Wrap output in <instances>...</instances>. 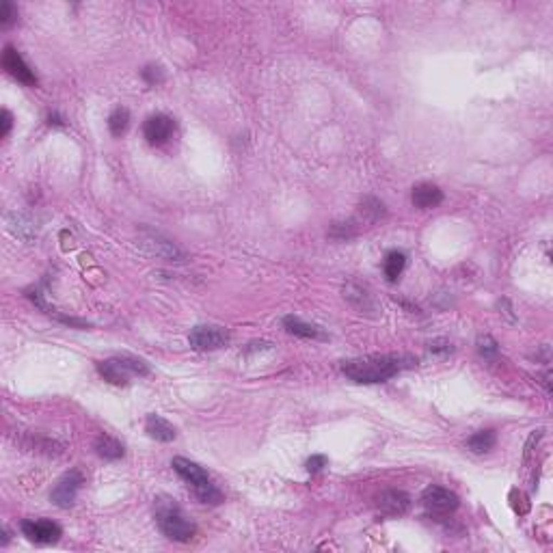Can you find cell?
<instances>
[{
	"label": "cell",
	"instance_id": "6da1fadb",
	"mask_svg": "<svg viewBox=\"0 0 553 553\" xmlns=\"http://www.w3.org/2000/svg\"><path fill=\"white\" fill-rule=\"evenodd\" d=\"M417 359L409 355H370L342 363V372L355 382H382L398 372L413 367Z\"/></svg>",
	"mask_w": 553,
	"mask_h": 553
},
{
	"label": "cell",
	"instance_id": "7a4b0ae2",
	"mask_svg": "<svg viewBox=\"0 0 553 553\" xmlns=\"http://www.w3.org/2000/svg\"><path fill=\"white\" fill-rule=\"evenodd\" d=\"M153 512H156L158 527H161V532H163L169 540L188 542V540L195 536V532H197L195 523H193V521L186 517V512L176 504V499H169V497L156 499Z\"/></svg>",
	"mask_w": 553,
	"mask_h": 553
},
{
	"label": "cell",
	"instance_id": "3957f363",
	"mask_svg": "<svg viewBox=\"0 0 553 553\" xmlns=\"http://www.w3.org/2000/svg\"><path fill=\"white\" fill-rule=\"evenodd\" d=\"M171 467L176 469L178 476H182V478L193 487V491H195V495H197V499H199L201 504L216 506V504L223 502V493H220V491L216 489V484L210 480V476L203 471V467H199L197 462H193V460H188V458H182V456L173 458Z\"/></svg>",
	"mask_w": 553,
	"mask_h": 553
},
{
	"label": "cell",
	"instance_id": "277c9868",
	"mask_svg": "<svg viewBox=\"0 0 553 553\" xmlns=\"http://www.w3.org/2000/svg\"><path fill=\"white\" fill-rule=\"evenodd\" d=\"M98 372L113 385H128V380L132 376H147L149 365L143 359L123 355V357H113V359L100 361Z\"/></svg>",
	"mask_w": 553,
	"mask_h": 553
},
{
	"label": "cell",
	"instance_id": "5b68a950",
	"mask_svg": "<svg viewBox=\"0 0 553 553\" xmlns=\"http://www.w3.org/2000/svg\"><path fill=\"white\" fill-rule=\"evenodd\" d=\"M138 247L143 251H147L149 255L163 258V260H171V262H182L184 260V253L169 238H165V235H161L158 231L143 229L141 235H138Z\"/></svg>",
	"mask_w": 553,
	"mask_h": 553
},
{
	"label": "cell",
	"instance_id": "8992f818",
	"mask_svg": "<svg viewBox=\"0 0 553 553\" xmlns=\"http://www.w3.org/2000/svg\"><path fill=\"white\" fill-rule=\"evenodd\" d=\"M422 504L430 514L437 517H445L450 512H454L458 508V495L452 493L450 489L430 484L424 493H422Z\"/></svg>",
	"mask_w": 553,
	"mask_h": 553
},
{
	"label": "cell",
	"instance_id": "52a82bcc",
	"mask_svg": "<svg viewBox=\"0 0 553 553\" xmlns=\"http://www.w3.org/2000/svg\"><path fill=\"white\" fill-rule=\"evenodd\" d=\"M188 342L195 350H218L229 342V333L216 325H197L191 331Z\"/></svg>",
	"mask_w": 553,
	"mask_h": 553
},
{
	"label": "cell",
	"instance_id": "ba28073f",
	"mask_svg": "<svg viewBox=\"0 0 553 553\" xmlns=\"http://www.w3.org/2000/svg\"><path fill=\"white\" fill-rule=\"evenodd\" d=\"M83 482H85V476H83L81 469L67 471L65 476L56 482V487L52 489L50 499H52L56 506H61V508H69V506L76 502V495H78V491H81Z\"/></svg>",
	"mask_w": 553,
	"mask_h": 553
},
{
	"label": "cell",
	"instance_id": "9c48e42d",
	"mask_svg": "<svg viewBox=\"0 0 553 553\" xmlns=\"http://www.w3.org/2000/svg\"><path fill=\"white\" fill-rule=\"evenodd\" d=\"M173 132H176V121L167 115H151V117H147V121L143 126V134H145L147 143L153 147L169 143Z\"/></svg>",
	"mask_w": 553,
	"mask_h": 553
},
{
	"label": "cell",
	"instance_id": "30bf717a",
	"mask_svg": "<svg viewBox=\"0 0 553 553\" xmlns=\"http://www.w3.org/2000/svg\"><path fill=\"white\" fill-rule=\"evenodd\" d=\"M22 532L29 540L39 542V544L56 542L63 534V529L50 519H26V521H22Z\"/></svg>",
	"mask_w": 553,
	"mask_h": 553
},
{
	"label": "cell",
	"instance_id": "8fae6325",
	"mask_svg": "<svg viewBox=\"0 0 553 553\" xmlns=\"http://www.w3.org/2000/svg\"><path fill=\"white\" fill-rule=\"evenodd\" d=\"M3 67L7 69L9 76H14L16 81L29 85V87H35L37 85V76L33 73V69L24 63V59L20 56V52L14 48V46H5L3 50Z\"/></svg>",
	"mask_w": 553,
	"mask_h": 553
},
{
	"label": "cell",
	"instance_id": "7c38bea8",
	"mask_svg": "<svg viewBox=\"0 0 553 553\" xmlns=\"http://www.w3.org/2000/svg\"><path fill=\"white\" fill-rule=\"evenodd\" d=\"M376 506L382 514L387 517H402L409 512L411 508V497L405 493V491H382L378 497H376Z\"/></svg>",
	"mask_w": 553,
	"mask_h": 553
},
{
	"label": "cell",
	"instance_id": "4fadbf2b",
	"mask_svg": "<svg viewBox=\"0 0 553 553\" xmlns=\"http://www.w3.org/2000/svg\"><path fill=\"white\" fill-rule=\"evenodd\" d=\"M411 201L420 210H430V208H437L443 201V193L435 184H417L411 193Z\"/></svg>",
	"mask_w": 553,
	"mask_h": 553
},
{
	"label": "cell",
	"instance_id": "5bb4252c",
	"mask_svg": "<svg viewBox=\"0 0 553 553\" xmlns=\"http://www.w3.org/2000/svg\"><path fill=\"white\" fill-rule=\"evenodd\" d=\"M283 327L288 333L296 335V338H305V340H329V335L315 325H309V323H303L300 318H296V315H285L283 318Z\"/></svg>",
	"mask_w": 553,
	"mask_h": 553
},
{
	"label": "cell",
	"instance_id": "9a60e30c",
	"mask_svg": "<svg viewBox=\"0 0 553 553\" xmlns=\"http://www.w3.org/2000/svg\"><path fill=\"white\" fill-rule=\"evenodd\" d=\"M145 430H147V435L151 437V439H156V441H163V443H169V441H173L176 439V426L173 424H169L165 417H161V415H147V420H145Z\"/></svg>",
	"mask_w": 553,
	"mask_h": 553
},
{
	"label": "cell",
	"instance_id": "2e32d148",
	"mask_svg": "<svg viewBox=\"0 0 553 553\" xmlns=\"http://www.w3.org/2000/svg\"><path fill=\"white\" fill-rule=\"evenodd\" d=\"M344 298H348L361 313H370L376 311V305L372 300V294H367L365 288H361L359 283H348L344 288Z\"/></svg>",
	"mask_w": 553,
	"mask_h": 553
},
{
	"label": "cell",
	"instance_id": "e0dca14e",
	"mask_svg": "<svg viewBox=\"0 0 553 553\" xmlns=\"http://www.w3.org/2000/svg\"><path fill=\"white\" fill-rule=\"evenodd\" d=\"M495 441H497V437H495L493 430H478L473 437H469L467 447L473 454H487V452H491L495 447Z\"/></svg>",
	"mask_w": 553,
	"mask_h": 553
},
{
	"label": "cell",
	"instance_id": "ac0fdd59",
	"mask_svg": "<svg viewBox=\"0 0 553 553\" xmlns=\"http://www.w3.org/2000/svg\"><path fill=\"white\" fill-rule=\"evenodd\" d=\"M405 266H407V258H405V253H400V251H391L387 258H385V264H382V270H385V277H387V281H398V277L402 275V270H405Z\"/></svg>",
	"mask_w": 553,
	"mask_h": 553
},
{
	"label": "cell",
	"instance_id": "d6986e66",
	"mask_svg": "<svg viewBox=\"0 0 553 553\" xmlns=\"http://www.w3.org/2000/svg\"><path fill=\"white\" fill-rule=\"evenodd\" d=\"M96 452H98L102 458L117 460V458L123 456V445H121L117 439L108 437V435H100L98 441H96Z\"/></svg>",
	"mask_w": 553,
	"mask_h": 553
},
{
	"label": "cell",
	"instance_id": "ffe728a7",
	"mask_svg": "<svg viewBox=\"0 0 553 553\" xmlns=\"http://www.w3.org/2000/svg\"><path fill=\"white\" fill-rule=\"evenodd\" d=\"M361 214H363V218H367L370 223H376V220H380V218H385L387 216V210H385V203L382 201H378V199H374V197H365L363 201H361Z\"/></svg>",
	"mask_w": 553,
	"mask_h": 553
},
{
	"label": "cell",
	"instance_id": "44dd1931",
	"mask_svg": "<svg viewBox=\"0 0 553 553\" xmlns=\"http://www.w3.org/2000/svg\"><path fill=\"white\" fill-rule=\"evenodd\" d=\"M130 126V113L128 108H115L108 117V128L115 136H121Z\"/></svg>",
	"mask_w": 553,
	"mask_h": 553
},
{
	"label": "cell",
	"instance_id": "7402d4cb",
	"mask_svg": "<svg viewBox=\"0 0 553 553\" xmlns=\"http://www.w3.org/2000/svg\"><path fill=\"white\" fill-rule=\"evenodd\" d=\"M18 18V9L14 7L11 0H5L3 5H0V26L3 29H9Z\"/></svg>",
	"mask_w": 553,
	"mask_h": 553
},
{
	"label": "cell",
	"instance_id": "603a6c76",
	"mask_svg": "<svg viewBox=\"0 0 553 553\" xmlns=\"http://www.w3.org/2000/svg\"><path fill=\"white\" fill-rule=\"evenodd\" d=\"M478 352H480L484 359H493V357H497L499 346H497V342H495L491 335H482V338L478 340Z\"/></svg>",
	"mask_w": 553,
	"mask_h": 553
},
{
	"label": "cell",
	"instance_id": "cb8c5ba5",
	"mask_svg": "<svg viewBox=\"0 0 553 553\" xmlns=\"http://www.w3.org/2000/svg\"><path fill=\"white\" fill-rule=\"evenodd\" d=\"M143 78H145V83H149V85H161L165 81V73H163V69L158 67V65H147L143 69Z\"/></svg>",
	"mask_w": 553,
	"mask_h": 553
},
{
	"label": "cell",
	"instance_id": "d4e9b609",
	"mask_svg": "<svg viewBox=\"0 0 553 553\" xmlns=\"http://www.w3.org/2000/svg\"><path fill=\"white\" fill-rule=\"evenodd\" d=\"M355 223H335L333 229H331V235L333 238H350V235H355Z\"/></svg>",
	"mask_w": 553,
	"mask_h": 553
},
{
	"label": "cell",
	"instance_id": "484cf974",
	"mask_svg": "<svg viewBox=\"0 0 553 553\" xmlns=\"http://www.w3.org/2000/svg\"><path fill=\"white\" fill-rule=\"evenodd\" d=\"M510 499H512V508H514L519 514H525V512L529 510V502H527V497H525L521 491L514 489V491L510 493Z\"/></svg>",
	"mask_w": 553,
	"mask_h": 553
},
{
	"label": "cell",
	"instance_id": "4316f807",
	"mask_svg": "<svg viewBox=\"0 0 553 553\" xmlns=\"http://www.w3.org/2000/svg\"><path fill=\"white\" fill-rule=\"evenodd\" d=\"M428 350L432 352V355H450L452 350H454V346H452V342H447V340H435V342H430L428 344Z\"/></svg>",
	"mask_w": 553,
	"mask_h": 553
},
{
	"label": "cell",
	"instance_id": "83f0119b",
	"mask_svg": "<svg viewBox=\"0 0 553 553\" xmlns=\"http://www.w3.org/2000/svg\"><path fill=\"white\" fill-rule=\"evenodd\" d=\"M323 467H327V458L325 456H311L309 460H307V471L309 473H318V471H323Z\"/></svg>",
	"mask_w": 553,
	"mask_h": 553
},
{
	"label": "cell",
	"instance_id": "f1b7e54d",
	"mask_svg": "<svg viewBox=\"0 0 553 553\" xmlns=\"http://www.w3.org/2000/svg\"><path fill=\"white\" fill-rule=\"evenodd\" d=\"M0 121H3V130H0V136H7L11 126H14V117L7 108H3V113H0Z\"/></svg>",
	"mask_w": 553,
	"mask_h": 553
}]
</instances>
